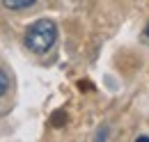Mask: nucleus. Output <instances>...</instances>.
<instances>
[{"label": "nucleus", "instance_id": "obj_1", "mask_svg": "<svg viewBox=\"0 0 149 142\" xmlns=\"http://www.w3.org/2000/svg\"><path fill=\"white\" fill-rule=\"evenodd\" d=\"M57 39V25L51 18H39L25 30V46L32 53H48Z\"/></svg>", "mask_w": 149, "mask_h": 142}, {"label": "nucleus", "instance_id": "obj_2", "mask_svg": "<svg viewBox=\"0 0 149 142\" xmlns=\"http://www.w3.org/2000/svg\"><path fill=\"white\" fill-rule=\"evenodd\" d=\"M37 0H2V5L7 7V9H12V12H21V9H28V7H32Z\"/></svg>", "mask_w": 149, "mask_h": 142}, {"label": "nucleus", "instance_id": "obj_3", "mask_svg": "<svg viewBox=\"0 0 149 142\" xmlns=\"http://www.w3.org/2000/svg\"><path fill=\"white\" fill-rule=\"evenodd\" d=\"M7 87H9V78H7V73L0 69V96L7 92Z\"/></svg>", "mask_w": 149, "mask_h": 142}, {"label": "nucleus", "instance_id": "obj_4", "mask_svg": "<svg viewBox=\"0 0 149 142\" xmlns=\"http://www.w3.org/2000/svg\"><path fill=\"white\" fill-rule=\"evenodd\" d=\"M145 35H147V39H149V25H147V32H145Z\"/></svg>", "mask_w": 149, "mask_h": 142}]
</instances>
